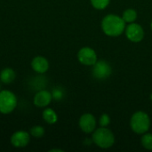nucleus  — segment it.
I'll use <instances>...</instances> for the list:
<instances>
[{
	"mask_svg": "<svg viewBox=\"0 0 152 152\" xmlns=\"http://www.w3.org/2000/svg\"><path fill=\"white\" fill-rule=\"evenodd\" d=\"M130 126L135 134H143L151 127V118L144 111H137L131 118Z\"/></svg>",
	"mask_w": 152,
	"mask_h": 152,
	"instance_id": "7ed1b4c3",
	"label": "nucleus"
},
{
	"mask_svg": "<svg viewBox=\"0 0 152 152\" xmlns=\"http://www.w3.org/2000/svg\"><path fill=\"white\" fill-rule=\"evenodd\" d=\"M52 96L55 100H61L63 97V91L61 88L57 87V88L53 89V91L52 93Z\"/></svg>",
	"mask_w": 152,
	"mask_h": 152,
	"instance_id": "6ab92c4d",
	"label": "nucleus"
},
{
	"mask_svg": "<svg viewBox=\"0 0 152 152\" xmlns=\"http://www.w3.org/2000/svg\"><path fill=\"white\" fill-rule=\"evenodd\" d=\"M151 102H152V94H151Z\"/></svg>",
	"mask_w": 152,
	"mask_h": 152,
	"instance_id": "412c9836",
	"label": "nucleus"
},
{
	"mask_svg": "<svg viewBox=\"0 0 152 152\" xmlns=\"http://www.w3.org/2000/svg\"><path fill=\"white\" fill-rule=\"evenodd\" d=\"M151 29H152V21H151Z\"/></svg>",
	"mask_w": 152,
	"mask_h": 152,
	"instance_id": "4be33fe9",
	"label": "nucleus"
},
{
	"mask_svg": "<svg viewBox=\"0 0 152 152\" xmlns=\"http://www.w3.org/2000/svg\"><path fill=\"white\" fill-rule=\"evenodd\" d=\"M122 18H123V20H125L126 23L134 22L135 20L137 19V12L134 9H132V8L126 9L122 14Z\"/></svg>",
	"mask_w": 152,
	"mask_h": 152,
	"instance_id": "4468645a",
	"label": "nucleus"
},
{
	"mask_svg": "<svg viewBox=\"0 0 152 152\" xmlns=\"http://www.w3.org/2000/svg\"><path fill=\"white\" fill-rule=\"evenodd\" d=\"M52 93L47 90H39L34 96V104L38 108H44L48 106L52 102Z\"/></svg>",
	"mask_w": 152,
	"mask_h": 152,
	"instance_id": "9d476101",
	"label": "nucleus"
},
{
	"mask_svg": "<svg viewBox=\"0 0 152 152\" xmlns=\"http://www.w3.org/2000/svg\"><path fill=\"white\" fill-rule=\"evenodd\" d=\"M110 123V118L108 114H102L100 117L99 124L102 127H107Z\"/></svg>",
	"mask_w": 152,
	"mask_h": 152,
	"instance_id": "a211bd4d",
	"label": "nucleus"
},
{
	"mask_svg": "<svg viewBox=\"0 0 152 152\" xmlns=\"http://www.w3.org/2000/svg\"><path fill=\"white\" fill-rule=\"evenodd\" d=\"M93 142L102 149H109L115 143L114 134L107 127H100L95 129L92 137Z\"/></svg>",
	"mask_w": 152,
	"mask_h": 152,
	"instance_id": "f03ea898",
	"label": "nucleus"
},
{
	"mask_svg": "<svg viewBox=\"0 0 152 152\" xmlns=\"http://www.w3.org/2000/svg\"><path fill=\"white\" fill-rule=\"evenodd\" d=\"M125 33L128 40L134 43L141 42L144 37V30L140 24L134 22L129 23L128 26L126 27Z\"/></svg>",
	"mask_w": 152,
	"mask_h": 152,
	"instance_id": "423d86ee",
	"label": "nucleus"
},
{
	"mask_svg": "<svg viewBox=\"0 0 152 152\" xmlns=\"http://www.w3.org/2000/svg\"><path fill=\"white\" fill-rule=\"evenodd\" d=\"M77 59L80 63L86 66H93L97 61V54L91 47H83L77 53Z\"/></svg>",
	"mask_w": 152,
	"mask_h": 152,
	"instance_id": "0eeeda50",
	"label": "nucleus"
},
{
	"mask_svg": "<svg viewBox=\"0 0 152 152\" xmlns=\"http://www.w3.org/2000/svg\"><path fill=\"white\" fill-rule=\"evenodd\" d=\"M43 119L49 125H53L57 122L58 117L56 112L53 109H45L42 113Z\"/></svg>",
	"mask_w": 152,
	"mask_h": 152,
	"instance_id": "ddd939ff",
	"label": "nucleus"
},
{
	"mask_svg": "<svg viewBox=\"0 0 152 152\" xmlns=\"http://www.w3.org/2000/svg\"><path fill=\"white\" fill-rule=\"evenodd\" d=\"M142 145L148 151H152V134H143L142 137Z\"/></svg>",
	"mask_w": 152,
	"mask_h": 152,
	"instance_id": "2eb2a0df",
	"label": "nucleus"
},
{
	"mask_svg": "<svg viewBox=\"0 0 152 152\" xmlns=\"http://www.w3.org/2000/svg\"><path fill=\"white\" fill-rule=\"evenodd\" d=\"M29 141V134L25 131H17L11 136V143L15 148H24Z\"/></svg>",
	"mask_w": 152,
	"mask_h": 152,
	"instance_id": "1a4fd4ad",
	"label": "nucleus"
},
{
	"mask_svg": "<svg viewBox=\"0 0 152 152\" xmlns=\"http://www.w3.org/2000/svg\"><path fill=\"white\" fill-rule=\"evenodd\" d=\"M102 28L109 37H118L125 31L126 22L118 15L108 14L102 20Z\"/></svg>",
	"mask_w": 152,
	"mask_h": 152,
	"instance_id": "f257e3e1",
	"label": "nucleus"
},
{
	"mask_svg": "<svg viewBox=\"0 0 152 152\" xmlns=\"http://www.w3.org/2000/svg\"><path fill=\"white\" fill-rule=\"evenodd\" d=\"M111 67L109 62L104 60L97 61L93 65V76L97 79H105L111 74Z\"/></svg>",
	"mask_w": 152,
	"mask_h": 152,
	"instance_id": "39448f33",
	"label": "nucleus"
},
{
	"mask_svg": "<svg viewBox=\"0 0 152 152\" xmlns=\"http://www.w3.org/2000/svg\"><path fill=\"white\" fill-rule=\"evenodd\" d=\"M15 72L10 68L4 69L0 73V80L4 84H11L15 79Z\"/></svg>",
	"mask_w": 152,
	"mask_h": 152,
	"instance_id": "f8f14e48",
	"label": "nucleus"
},
{
	"mask_svg": "<svg viewBox=\"0 0 152 152\" xmlns=\"http://www.w3.org/2000/svg\"><path fill=\"white\" fill-rule=\"evenodd\" d=\"M90 2L94 8L97 10H103L110 4V0H90Z\"/></svg>",
	"mask_w": 152,
	"mask_h": 152,
	"instance_id": "dca6fc26",
	"label": "nucleus"
},
{
	"mask_svg": "<svg viewBox=\"0 0 152 152\" xmlns=\"http://www.w3.org/2000/svg\"><path fill=\"white\" fill-rule=\"evenodd\" d=\"M80 129L86 134H92L96 128V119L94 115L90 113H86L82 115L78 122Z\"/></svg>",
	"mask_w": 152,
	"mask_h": 152,
	"instance_id": "6e6552de",
	"label": "nucleus"
},
{
	"mask_svg": "<svg viewBox=\"0 0 152 152\" xmlns=\"http://www.w3.org/2000/svg\"><path fill=\"white\" fill-rule=\"evenodd\" d=\"M17 106V98L13 93L8 90L0 91V112L9 114L12 112Z\"/></svg>",
	"mask_w": 152,
	"mask_h": 152,
	"instance_id": "20e7f679",
	"label": "nucleus"
},
{
	"mask_svg": "<svg viewBox=\"0 0 152 152\" xmlns=\"http://www.w3.org/2000/svg\"><path fill=\"white\" fill-rule=\"evenodd\" d=\"M54 151L62 152L63 151H61V150H58V149H53V150H51V151H50V152H54Z\"/></svg>",
	"mask_w": 152,
	"mask_h": 152,
	"instance_id": "aec40b11",
	"label": "nucleus"
},
{
	"mask_svg": "<svg viewBox=\"0 0 152 152\" xmlns=\"http://www.w3.org/2000/svg\"><path fill=\"white\" fill-rule=\"evenodd\" d=\"M30 134L35 138H41L45 134V129L40 126H33L30 129Z\"/></svg>",
	"mask_w": 152,
	"mask_h": 152,
	"instance_id": "f3484780",
	"label": "nucleus"
},
{
	"mask_svg": "<svg viewBox=\"0 0 152 152\" xmlns=\"http://www.w3.org/2000/svg\"><path fill=\"white\" fill-rule=\"evenodd\" d=\"M31 67H32L33 70H35L37 73L44 74L49 69V62H48V61L45 57H43V56H37V57H35L32 60Z\"/></svg>",
	"mask_w": 152,
	"mask_h": 152,
	"instance_id": "9b49d317",
	"label": "nucleus"
}]
</instances>
